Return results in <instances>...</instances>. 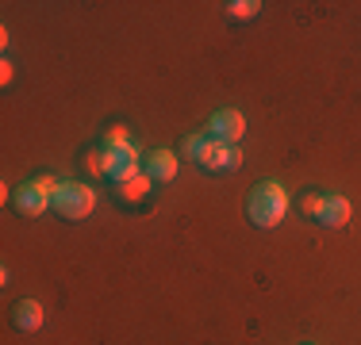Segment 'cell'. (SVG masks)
Segmentation results:
<instances>
[{
	"label": "cell",
	"instance_id": "cell-1",
	"mask_svg": "<svg viewBox=\"0 0 361 345\" xmlns=\"http://www.w3.org/2000/svg\"><path fill=\"white\" fill-rule=\"evenodd\" d=\"M246 215H250V222L257 230L281 227L285 215H288V192L277 184V180H262V184L250 192V200H246Z\"/></svg>",
	"mask_w": 361,
	"mask_h": 345
},
{
	"label": "cell",
	"instance_id": "cell-2",
	"mask_svg": "<svg viewBox=\"0 0 361 345\" xmlns=\"http://www.w3.org/2000/svg\"><path fill=\"white\" fill-rule=\"evenodd\" d=\"M50 207H54V215H62V219H85V215H92V207H97V192H92L89 184H81V180H62L54 192V200H50Z\"/></svg>",
	"mask_w": 361,
	"mask_h": 345
},
{
	"label": "cell",
	"instance_id": "cell-3",
	"mask_svg": "<svg viewBox=\"0 0 361 345\" xmlns=\"http://www.w3.org/2000/svg\"><path fill=\"white\" fill-rule=\"evenodd\" d=\"M58 184H62V180H54L50 172H39V177H31L27 184L16 192V211L27 215V219H39V215L50 207V200H54Z\"/></svg>",
	"mask_w": 361,
	"mask_h": 345
},
{
	"label": "cell",
	"instance_id": "cell-4",
	"mask_svg": "<svg viewBox=\"0 0 361 345\" xmlns=\"http://www.w3.org/2000/svg\"><path fill=\"white\" fill-rule=\"evenodd\" d=\"M246 134V115L238 108H219L216 115L208 119V138L216 146H238Z\"/></svg>",
	"mask_w": 361,
	"mask_h": 345
},
{
	"label": "cell",
	"instance_id": "cell-5",
	"mask_svg": "<svg viewBox=\"0 0 361 345\" xmlns=\"http://www.w3.org/2000/svg\"><path fill=\"white\" fill-rule=\"evenodd\" d=\"M104 158H108V177L116 180V184H127V180H135L142 172V150H139V142H131V146H116V150H104Z\"/></svg>",
	"mask_w": 361,
	"mask_h": 345
},
{
	"label": "cell",
	"instance_id": "cell-6",
	"mask_svg": "<svg viewBox=\"0 0 361 345\" xmlns=\"http://www.w3.org/2000/svg\"><path fill=\"white\" fill-rule=\"evenodd\" d=\"M319 227H331V230H342L350 222V200L338 192H326L323 203H319V215H315Z\"/></svg>",
	"mask_w": 361,
	"mask_h": 345
},
{
	"label": "cell",
	"instance_id": "cell-7",
	"mask_svg": "<svg viewBox=\"0 0 361 345\" xmlns=\"http://www.w3.org/2000/svg\"><path fill=\"white\" fill-rule=\"evenodd\" d=\"M142 161H146L142 172L150 180H158V184H169L177 177V153H169V150H150Z\"/></svg>",
	"mask_w": 361,
	"mask_h": 345
},
{
	"label": "cell",
	"instance_id": "cell-8",
	"mask_svg": "<svg viewBox=\"0 0 361 345\" xmlns=\"http://www.w3.org/2000/svg\"><path fill=\"white\" fill-rule=\"evenodd\" d=\"M180 153H185V161H196V165H204V169H208L212 153H216V142L208 138V131H200V134H188L185 142H180Z\"/></svg>",
	"mask_w": 361,
	"mask_h": 345
},
{
	"label": "cell",
	"instance_id": "cell-9",
	"mask_svg": "<svg viewBox=\"0 0 361 345\" xmlns=\"http://www.w3.org/2000/svg\"><path fill=\"white\" fill-rule=\"evenodd\" d=\"M12 326L23 334L39 330L42 326V303H35V299H20V303L12 307Z\"/></svg>",
	"mask_w": 361,
	"mask_h": 345
},
{
	"label": "cell",
	"instance_id": "cell-10",
	"mask_svg": "<svg viewBox=\"0 0 361 345\" xmlns=\"http://www.w3.org/2000/svg\"><path fill=\"white\" fill-rule=\"evenodd\" d=\"M208 169L212 172H235V169H243V150H238V146H216Z\"/></svg>",
	"mask_w": 361,
	"mask_h": 345
},
{
	"label": "cell",
	"instance_id": "cell-11",
	"mask_svg": "<svg viewBox=\"0 0 361 345\" xmlns=\"http://www.w3.org/2000/svg\"><path fill=\"white\" fill-rule=\"evenodd\" d=\"M146 192H150V177H146V172H139V177L127 180V184H119V196H123L127 203H139Z\"/></svg>",
	"mask_w": 361,
	"mask_h": 345
},
{
	"label": "cell",
	"instance_id": "cell-12",
	"mask_svg": "<svg viewBox=\"0 0 361 345\" xmlns=\"http://www.w3.org/2000/svg\"><path fill=\"white\" fill-rule=\"evenodd\" d=\"M85 165H89L92 177H108V158H104V146H92V150L85 153Z\"/></svg>",
	"mask_w": 361,
	"mask_h": 345
},
{
	"label": "cell",
	"instance_id": "cell-13",
	"mask_svg": "<svg viewBox=\"0 0 361 345\" xmlns=\"http://www.w3.org/2000/svg\"><path fill=\"white\" fill-rule=\"evenodd\" d=\"M257 8H262L257 0H231V4H227V15H231V20H254Z\"/></svg>",
	"mask_w": 361,
	"mask_h": 345
},
{
	"label": "cell",
	"instance_id": "cell-14",
	"mask_svg": "<svg viewBox=\"0 0 361 345\" xmlns=\"http://www.w3.org/2000/svg\"><path fill=\"white\" fill-rule=\"evenodd\" d=\"M135 138L127 134V127H111V131L104 134V150H116V146H131Z\"/></svg>",
	"mask_w": 361,
	"mask_h": 345
},
{
	"label": "cell",
	"instance_id": "cell-15",
	"mask_svg": "<svg viewBox=\"0 0 361 345\" xmlns=\"http://www.w3.org/2000/svg\"><path fill=\"white\" fill-rule=\"evenodd\" d=\"M319 203H323V196H307V200H304V215H312V219H315V215H319Z\"/></svg>",
	"mask_w": 361,
	"mask_h": 345
},
{
	"label": "cell",
	"instance_id": "cell-16",
	"mask_svg": "<svg viewBox=\"0 0 361 345\" xmlns=\"http://www.w3.org/2000/svg\"><path fill=\"white\" fill-rule=\"evenodd\" d=\"M12 77H16V65H12V62H0V81L8 84V81H12Z\"/></svg>",
	"mask_w": 361,
	"mask_h": 345
}]
</instances>
